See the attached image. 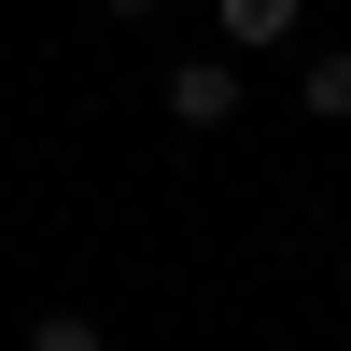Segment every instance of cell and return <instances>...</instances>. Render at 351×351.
Masks as SVG:
<instances>
[{
  "instance_id": "3",
  "label": "cell",
  "mask_w": 351,
  "mask_h": 351,
  "mask_svg": "<svg viewBox=\"0 0 351 351\" xmlns=\"http://www.w3.org/2000/svg\"><path fill=\"white\" fill-rule=\"evenodd\" d=\"M295 99L324 127H351V43H295Z\"/></svg>"
},
{
  "instance_id": "2",
  "label": "cell",
  "mask_w": 351,
  "mask_h": 351,
  "mask_svg": "<svg viewBox=\"0 0 351 351\" xmlns=\"http://www.w3.org/2000/svg\"><path fill=\"white\" fill-rule=\"evenodd\" d=\"M211 28H225V56H295L309 0H211Z\"/></svg>"
},
{
  "instance_id": "5",
  "label": "cell",
  "mask_w": 351,
  "mask_h": 351,
  "mask_svg": "<svg viewBox=\"0 0 351 351\" xmlns=\"http://www.w3.org/2000/svg\"><path fill=\"white\" fill-rule=\"evenodd\" d=\"M99 14H155V0H99Z\"/></svg>"
},
{
  "instance_id": "4",
  "label": "cell",
  "mask_w": 351,
  "mask_h": 351,
  "mask_svg": "<svg viewBox=\"0 0 351 351\" xmlns=\"http://www.w3.org/2000/svg\"><path fill=\"white\" fill-rule=\"evenodd\" d=\"M28 351H112L99 309H28Z\"/></svg>"
},
{
  "instance_id": "1",
  "label": "cell",
  "mask_w": 351,
  "mask_h": 351,
  "mask_svg": "<svg viewBox=\"0 0 351 351\" xmlns=\"http://www.w3.org/2000/svg\"><path fill=\"white\" fill-rule=\"evenodd\" d=\"M239 99H253V56H169V71H155V112H169V127H183V141H211V127H239Z\"/></svg>"
}]
</instances>
